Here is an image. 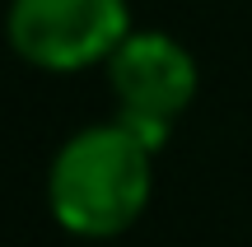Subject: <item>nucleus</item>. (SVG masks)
Returning <instances> with one entry per match:
<instances>
[{"label": "nucleus", "mask_w": 252, "mask_h": 247, "mask_svg": "<svg viewBox=\"0 0 252 247\" xmlns=\"http://www.w3.org/2000/svg\"><path fill=\"white\" fill-rule=\"evenodd\" d=\"M154 149L122 117L84 126L56 149L47 173V205L75 238H117L150 205Z\"/></svg>", "instance_id": "nucleus-1"}, {"label": "nucleus", "mask_w": 252, "mask_h": 247, "mask_svg": "<svg viewBox=\"0 0 252 247\" xmlns=\"http://www.w3.org/2000/svg\"><path fill=\"white\" fill-rule=\"evenodd\" d=\"M103 70H108V89L117 98V117L159 154L178 117L196 98V84H201L196 56L173 33L131 28L122 47L103 61Z\"/></svg>", "instance_id": "nucleus-2"}, {"label": "nucleus", "mask_w": 252, "mask_h": 247, "mask_svg": "<svg viewBox=\"0 0 252 247\" xmlns=\"http://www.w3.org/2000/svg\"><path fill=\"white\" fill-rule=\"evenodd\" d=\"M131 28L126 0H9L5 14L14 56L52 75L103 65Z\"/></svg>", "instance_id": "nucleus-3"}]
</instances>
